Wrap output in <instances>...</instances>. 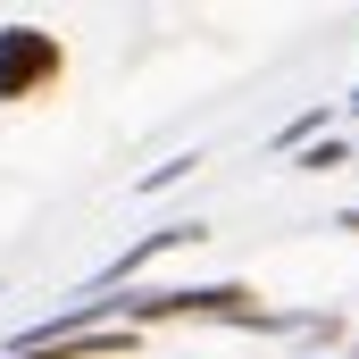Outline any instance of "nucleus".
<instances>
[{
    "label": "nucleus",
    "instance_id": "1",
    "mask_svg": "<svg viewBox=\"0 0 359 359\" xmlns=\"http://www.w3.org/2000/svg\"><path fill=\"white\" fill-rule=\"evenodd\" d=\"M59 76V42L34 25H0V100H25Z\"/></svg>",
    "mask_w": 359,
    "mask_h": 359
}]
</instances>
